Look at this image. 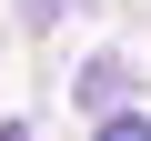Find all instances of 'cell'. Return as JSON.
I'll return each instance as SVG.
<instances>
[{
	"label": "cell",
	"instance_id": "cell-1",
	"mask_svg": "<svg viewBox=\"0 0 151 141\" xmlns=\"http://www.w3.org/2000/svg\"><path fill=\"white\" fill-rule=\"evenodd\" d=\"M101 141H151V121H141V111H121V121H101Z\"/></svg>",
	"mask_w": 151,
	"mask_h": 141
},
{
	"label": "cell",
	"instance_id": "cell-2",
	"mask_svg": "<svg viewBox=\"0 0 151 141\" xmlns=\"http://www.w3.org/2000/svg\"><path fill=\"white\" fill-rule=\"evenodd\" d=\"M0 141H30V131H20V121H10V131H0Z\"/></svg>",
	"mask_w": 151,
	"mask_h": 141
}]
</instances>
